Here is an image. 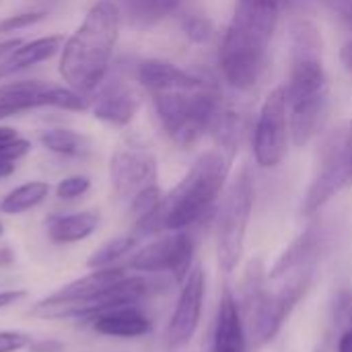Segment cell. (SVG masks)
I'll return each mask as SVG.
<instances>
[{
	"label": "cell",
	"mask_w": 352,
	"mask_h": 352,
	"mask_svg": "<svg viewBox=\"0 0 352 352\" xmlns=\"http://www.w3.org/2000/svg\"><path fill=\"white\" fill-rule=\"evenodd\" d=\"M91 188V179L87 175H70L64 177L62 182H58L56 186V196L60 200H76L80 196H85Z\"/></svg>",
	"instance_id": "obj_23"
},
{
	"label": "cell",
	"mask_w": 352,
	"mask_h": 352,
	"mask_svg": "<svg viewBox=\"0 0 352 352\" xmlns=\"http://www.w3.org/2000/svg\"><path fill=\"white\" fill-rule=\"evenodd\" d=\"M99 227V214L93 210L54 217L47 225V237L56 245H70L89 239Z\"/></svg>",
	"instance_id": "obj_16"
},
{
	"label": "cell",
	"mask_w": 352,
	"mask_h": 352,
	"mask_svg": "<svg viewBox=\"0 0 352 352\" xmlns=\"http://www.w3.org/2000/svg\"><path fill=\"white\" fill-rule=\"evenodd\" d=\"M291 142V124H289V109L285 99V89L278 87L272 91L258 116L254 128V157L260 167H276Z\"/></svg>",
	"instance_id": "obj_8"
},
{
	"label": "cell",
	"mask_w": 352,
	"mask_h": 352,
	"mask_svg": "<svg viewBox=\"0 0 352 352\" xmlns=\"http://www.w3.org/2000/svg\"><path fill=\"white\" fill-rule=\"evenodd\" d=\"M138 97L126 89V87H113L109 89L107 93L101 95V99L97 101L93 113L97 120H103L107 124H113V126H126L134 113L138 111Z\"/></svg>",
	"instance_id": "obj_17"
},
{
	"label": "cell",
	"mask_w": 352,
	"mask_h": 352,
	"mask_svg": "<svg viewBox=\"0 0 352 352\" xmlns=\"http://www.w3.org/2000/svg\"><path fill=\"white\" fill-rule=\"evenodd\" d=\"M293 33V56L289 80L283 85L291 138L295 144H307L326 111L328 103V78L322 62V45L318 29L307 21H297Z\"/></svg>",
	"instance_id": "obj_2"
},
{
	"label": "cell",
	"mask_w": 352,
	"mask_h": 352,
	"mask_svg": "<svg viewBox=\"0 0 352 352\" xmlns=\"http://www.w3.org/2000/svg\"><path fill=\"white\" fill-rule=\"evenodd\" d=\"M179 0H124V10L134 25H153L177 8Z\"/></svg>",
	"instance_id": "obj_21"
},
{
	"label": "cell",
	"mask_w": 352,
	"mask_h": 352,
	"mask_svg": "<svg viewBox=\"0 0 352 352\" xmlns=\"http://www.w3.org/2000/svg\"><path fill=\"white\" fill-rule=\"evenodd\" d=\"M31 352H62L64 346L56 340H39V342H33L31 346Z\"/></svg>",
	"instance_id": "obj_29"
},
{
	"label": "cell",
	"mask_w": 352,
	"mask_h": 352,
	"mask_svg": "<svg viewBox=\"0 0 352 352\" xmlns=\"http://www.w3.org/2000/svg\"><path fill=\"white\" fill-rule=\"evenodd\" d=\"M109 177L116 196L130 202L140 192L157 186V159L142 144H124L111 157Z\"/></svg>",
	"instance_id": "obj_11"
},
{
	"label": "cell",
	"mask_w": 352,
	"mask_h": 352,
	"mask_svg": "<svg viewBox=\"0 0 352 352\" xmlns=\"http://www.w3.org/2000/svg\"><path fill=\"white\" fill-rule=\"evenodd\" d=\"M336 146H338V151H340L342 159L346 161V165L351 167V171H352V122H351V126H349V130L344 132L342 140H338V142H336Z\"/></svg>",
	"instance_id": "obj_28"
},
{
	"label": "cell",
	"mask_w": 352,
	"mask_h": 352,
	"mask_svg": "<svg viewBox=\"0 0 352 352\" xmlns=\"http://www.w3.org/2000/svg\"><path fill=\"white\" fill-rule=\"evenodd\" d=\"M314 276V266L301 268L289 274V280L278 289H266L264 268L260 262L252 264L243 283V303L241 314H245V330L256 346L270 342L295 309V305L305 295Z\"/></svg>",
	"instance_id": "obj_5"
},
{
	"label": "cell",
	"mask_w": 352,
	"mask_h": 352,
	"mask_svg": "<svg viewBox=\"0 0 352 352\" xmlns=\"http://www.w3.org/2000/svg\"><path fill=\"white\" fill-rule=\"evenodd\" d=\"M120 4L99 0L89 8L80 27L64 41L60 74L72 91L89 95L103 82L120 35Z\"/></svg>",
	"instance_id": "obj_3"
},
{
	"label": "cell",
	"mask_w": 352,
	"mask_h": 352,
	"mask_svg": "<svg viewBox=\"0 0 352 352\" xmlns=\"http://www.w3.org/2000/svg\"><path fill=\"white\" fill-rule=\"evenodd\" d=\"M37 107L80 111L87 107V101L70 87H50L39 80H19L0 87V120Z\"/></svg>",
	"instance_id": "obj_10"
},
{
	"label": "cell",
	"mask_w": 352,
	"mask_h": 352,
	"mask_svg": "<svg viewBox=\"0 0 352 352\" xmlns=\"http://www.w3.org/2000/svg\"><path fill=\"white\" fill-rule=\"evenodd\" d=\"M50 194V184L45 182H27L14 190H10L0 200L2 214H23L35 206H39Z\"/></svg>",
	"instance_id": "obj_19"
},
{
	"label": "cell",
	"mask_w": 352,
	"mask_h": 352,
	"mask_svg": "<svg viewBox=\"0 0 352 352\" xmlns=\"http://www.w3.org/2000/svg\"><path fill=\"white\" fill-rule=\"evenodd\" d=\"M342 62H344V66L352 72V39L342 47Z\"/></svg>",
	"instance_id": "obj_32"
},
{
	"label": "cell",
	"mask_w": 352,
	"mask_h": 352,
	"mask_svg": "<svg viewBox=\"0 0 352 352\" xmlns=\"http://www.w3.org/2000/svg\"><path fill=\"white\" fill-rule=\"evenodd\" d=\"M245 349H248V330H245L241 307L233 297V293L225 289L217 311L210 352H245Z\"/></svg>",
	"instance_id": "obj_15"
},
{
	"label": "cell",
	"mask_w": 352,
	"mask_h": 352,
	"mask_svg": "<svg viewBox=\"0 0 352 352\" xmlns=\"http://www.w3.org/2000/svg\"><path fill=\"white\" fill-rule=\"evenodd\" d=\"M252 206L254 182L243 167L227 188L217 217V258L223 272H233L243 256Z\"/></svg>",
	"instance_id": "obj_7"
},
{
	"label": "cell",
	"mask_w": 352,
	"mask_h": 352,
	"mask_svg": "<svg viewBox=\"0 0 352 352\" xmlns=\"http://www.w3.org/2000/svg\"><path fill=\"white\" fill-rule=\"evenodd\" d=\"M289 0H237L219 62L227 82L250 89L258 82L278 16Z\"/></svg>",
	"instance_id": "obj_1"
},
{
	"label": "cell",
	"mask_w": 352,
	"mask_h": 352,
	"mask_svg": "<svg viewBox=\"0 0 352 352\" xmlns=\"http://www.w3.org/2000/svg\"><path fill=\"white\" fill-rule=\"evenodd\" d=\"M136 243H138V235H136V233L113 237V239L105 241L101 248H97V250L89 256L87 266H89L91 270L116 266V262H120L122 258H126L128 254L134 252Z\"/></svg>",
	"instance_id": "obj_20"
},
{
	"label": "cell",
	"mask_w": 352,
	"mask_h": 352,
	"mask_svg": "<svg viewBox=\"0 0 352 352\" xmlns=\"http://www.w3.org/2000/svg\"><path fill=\"white\" fill-rule=\"evenodd\" d=\"M2 233H4V225H2V221H0V237H2Z\"/></svg>",
	"instance_id": "obj_35"
},
{
	"label": "cell",
	"mask_w": 352,
	"mask_h": 352,
	"mask_svg": "<svg viewBox=\"0 0 352 352\" xmlns=\"http://www.w3.org/2000/svg\"><path fill=\"white\" fill-rule=\"evenodd\" d=\"M204 291H206V276H204V270L200 266H196L190 270V274L182 283L179 297H177L173 316L169 320L167 342L173 349H182L194 338V334L200 326Z\"/></svg>",
	"instance_id": "obj_12"
},
{
	"label": "cell",
	"mask_w": 352,
	"mask_h": 352,
	"mask_svg": "<svg viewBox=\"0 0 352 352\" xmlns=\"http://www.w3.org/2000/svg\"><path fill=\"white\" fill-rule=\"evenodd\" d=\"M12 262H14V254H12V250L2 248V250H0V266H10Z\"/></svg>",
	"instance_id": "obj_31"
},
{
	"label": "cell",
	"mask_w": 352,
	"mask_h": 352,
	"mask_svg": "<svg viewBox=\"0 0 352 352\" xmlns=\"http://www.w3.org/2000/svg\"><path fill=\"white\" fill-rule=\"evenodd\" d=\"M93 332L109 338H140L151 332V320L140 305H120L99 311L85 322Z\"/></svg>",
	"instance_id": "obj_14"
},
{
	"label": "cell",
	"mask_w": 352,
	"mask_h": 352,
	"mask_svg": "<svg viewBox=\"0 0 352 352\" xmlns=\"http://www.w3.org/2000/svg\"><path fill=\"white\" fill-rule=\"evenodd\" d=\"M33 344V338L19 330H0V352H21Z\"/></svg>",
	"instance_id": "obj_25"
},
{
	"label": "cell",
	"mask_w": 352,
	"mask_h": 352,
	"mask_svg": "<svg viewBox=\"0 0 352 352\" xmlns=\"http://www.w3.org/2000/svg\"><path fill=\"white\" fill-rule=\"evenodd\" d=\"M328 243V233L322 225H309L301 235H297L291 245L276 258L272 264L268 278L280 280L301 268H309L318 262L324 248Z\"/></svg>",
	"instance_id": "obj_13"
},
{
	"label": "cell",
	"mask_w": 352,
	"mask_h": 352,
	"mask_svg": "<svg viewBox=\"0 0 352 352\" xmlns=\"http://www.w3.org/2000/svg\"><path fill=\"white\" fill-rule=\"evenodd\" d=\"M43 14L41 12H31V14H19V16H10L6 21L0 23V31L6 33V31H12V29H19V27H27L35 21H39Z\"/></svg>",
	"instance_id": "obj_26"
},
{
	"label": "cell",
	"mask_w": 352,
	"mask_h": 352,
	"mask_svg": "<svg viewBox=\"0 0 352 352\" xmlns=\"http://www.w3.org/2000/svg\"><path fill=\"white\" fill-rule=\"evenodd\" d=\"M23 299H27V291L23 289H8V291H0V309H6L10 305L21 303Z\"/></svg>",
	"instance_id": "obj_27"
},
{
	"label": "cell",
	"mask_w": 352,
	"mask_h": 352,
	"mask_svg": "<svg viewBox=\"0 0 352 352\" xmlns=\"http://www.w3.org/2000/svg\"><path fill=\"white\" fill-rule=\"evenodd\" d=\"M231 169V157L223 151L204 153L186 177L163 198L153 221V233L159 229L184 231L204 217L219 198Z\"/></svg>",
	"instance_id": "obj_4"
},
{
	"label": "cell",
	"mask_w": 352,
	"mask_h": 352,
	"mask_svg": "<svg viewBox=\"0 0 352 352\" xmlns=\"http://www.w3.org/2000/svg\"><path fill=\"white\" fill-rule=\"evenodd\" d=\"M151 95L163 130L179 146L194 144L214 122L217 91L190 72Z\"/></svg>",
	"instance_id": "obj_6"
},
{
	"label": "cell",
	"mask_w": 352,
	"mask_h": 352,
	"mask_svg": "<svg viewBox=\"0 0 352 352\" xmlns=\"http://www.w3.org/2000/svg\"><path fill=\"white\" fill-rule=\"evenodd\" d=\"M14 171V163H0V179L8 177Z\"/></svg>",
	"instance_id": "obj_33"
},
{
	"label": "cell",
	"mask_w": 352,
	"mask_h": 352,
	"mask_svg": "<svg viewBox=\"0 0 352 352\" xmlns=\"http://www.w3.org/2000/svg\"><path fill=\"white\" fill-rule=\"evenodd\" d=\"M39 142L47 151L64 157H82L89 151V140L72 130H45L39 136Z\"/></svg>",
	"instance_id": "obj_22"
},
{
	"label": "cell",
	"mask_w": 352,
	"mask_h": 352,
	"mask_svg": "<svg viewBox=\"0 0 352 352\" xmlns=\"http://www.w3.org/2000/svg\"><path fill=\"white\" fill-rule=\"evenodd\" d=\"M192 260L194 243L190 235L175 231L173 235L151 241L134 252L128 268L144 274H171L175 283H184L192 270Z\"/></svg>",
	"instance_id": "obj_9"
},
{
	"label": "cell",
	"mask_w": 352,
	"mask_h": 352,
	"mask_svg": "<svg viewBox=\"0 0 352 352\" xmlns=\"http://www.w3.org/2000/svg\"><path fill=\"white\" fill-rule=\"evenodd\" d=\"M62 45H64V37L62 35L39 37V39L29 41V43H21L16 50H12L4 58V62L12 68V72H16V70L35 66V64L52 58L58 50H62Z\"/></svg>",
	"instance_id": "obj_18"
},
{
	"label": "cell",
	"mask_w": 352,
	"mask_h": 352,
	"mask_svg": "<svg viewBox=\"0 0 352 352\" xmlns=\"http://www.w3.org/2000/svg\"><path fill=\"white\" fill-rule=\"evenodd\" d=\"M8 74H12V68H10L4 60H0V80H2L4 76H8Z\"/></svg>",
	"instance_id": "obj_34"
},
{
	"label": "cell",
	"mask_w": 352,
	"mask_h": 352,
	"mask_svg": "<svg viewBox=\"0 0 352 352\" xmlns=\"http://www.w3.org/2000/svg\"><path fill=\"white\" fill-rule=\"evenodd\" d=\"M340 320L344 322V330L338 338L336 352H352V297L346 295L340 301Z\"/></svg>",
	"instance_id": "obj_24"
},
{
	"label": "cell",
	"mask_w": 352,
	"mask_h": 352,
	"mask_svg": "<svg viewBox=\"0 0 352 352\" xmlns=\"http://www.w3.org/2000/svg\"><path fill=\"white\" fill-rule=\"evenodd\" d=\"M16 138H19V134H16V130H14V128L0 126V146H4V144L12 142V140H16Z\"/></svg>",
	"instance_id": "obj_30"
}]
</instances>
